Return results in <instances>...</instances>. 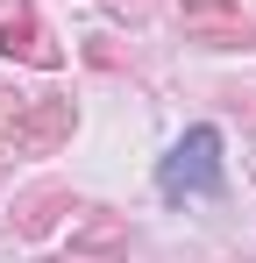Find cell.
Instances as JSON below:
<instances>
[{
	"instance_id": "1",
	"label": "cell",
	"mask_w": 256,
	"mask_h": 263,
	"mask_svg": "<svg viewBox=\"0 0 256 263\" xmlns=\"http://www.w3.org/2000/svg\"><path fill=\"white\" fill-rule=\"evenodd\" d=\"M79 128V107L71 100H57V92H22L0 79V142L7 149H22V157H50V149H64Z\"/></svg>"
},
{
	"instance_id": "2",
	"label": "cell",
	"mask_w": 256,
	"mask_h": 263,
	"mask_svg": "<svg viewBox=\"0 0 256 263\" xmlns=\"http://www.w3.org/2000/svg\"><path fill=\"white\" fill-rule=\"evenodd\" d=\"M157 185H164V199H207V192H221V135L213 128H185L171 142Z\"/></svg>"
},
{
	"instance_id": "3",
	"label": "cell",
	"mask_w": 256,
	"mask_h": 263,
	"mask_svg": "<svg viewBox=\"0 0 256 263\" xmlns=\"http://www.w3.org/2000/svg\"><path fill=\"white\" fill-rule=\"evenodd\" d=\"M0 50L22 57V64H36V71H57V64H64V50L50 43V29L36 22V7H14V14L0 22Z\"/></svg>"
},
{
	"instance_id": "4",
	"label": "cell",
	"mask_w": 256,
	"mask_h": 263,
	"mask_svg": "<svg viewBox=\"0 0 256 263\" xmlns=\"http://www.w3.org/2000/svg\"><path fill=\"white\" fill-rule=\"evenodd\" d=\"M64 214H79V206H71V192H64V185H36V192L14 206V228H22V235H50Z\"/></svg>"
},
{
	"instance_id": "5",
	"label": "cell",
	"mask_w": 256,
	"mask_h": 263,
	"mask_svg": "<svg viewBox=\"0 0 256 263\" xmlns=\"http://www.w3.org/2000/svg\"><path fill=\"white\" fill-rule=\"evenodd\" d=\"M121 249H128V228L114 214H93L79 235H71V256H121Z\"/></svg>"
},
{
	"instance_id": "6",
	"label": "cell",
	"mask_w": 256,
	"mask_h": 263,
	"mask_svg": "<svg viewBox=\"0 0 256 263\" xmlns=\"http://www.w3.org/2000/svg\"><path fill=\"white\" fill-rule=\"evenodd\" d=\"M178 7H185L192 29H221V22H235V0H178Z\"/></svg>"
}]
</instances>
